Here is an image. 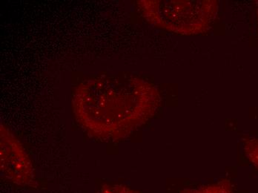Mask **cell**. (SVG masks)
Listing matches in <instances>:
<instances>
[{
    "label": "cell",
    "mask_w": 258,
    "mask_h": 193,
    "mask_svg": "<svg viewBox=\"0 0 258 193\" xmlns=\"http://www.w3.org/2000/svg\"><path fill=\"white\" fill-rule=\"evenodd\" d=\"M97 193H136L122 186H104Z\"/></svg>",
    "instance_id": "7a4b0ae2"
},
{
    "label": "cell",
    "mask_w": 258,
    "mask_h": 193,
    "mask_svg": "<svg viewBox=\"0 0 258 193\" xmlns=\"http://www.w3.org/2000/svg\"><path fill=\"white\" fill-rule=\"evenodd\" d=\"M249 155L255 165L258 166V144H251L249 148Z\"/></svg>",
    "instance_id": "3957f363"
},
{
    "label": "cell",
    "mask_w": 258,
    "mask_h": 193,
    "mask_svg": "<svg viewBox=\"0 0 258 193\" xmlns=\"http://www.w3.org/2000/svg\"><path fill=\"white\" fill-rule=\"evenodd\" d=\"M1 170L19 186H33L34 174L31 162L17 141L1 128Z\"/></svg>",
    "instance_id": "6da1fadb"
}]
</instances>
